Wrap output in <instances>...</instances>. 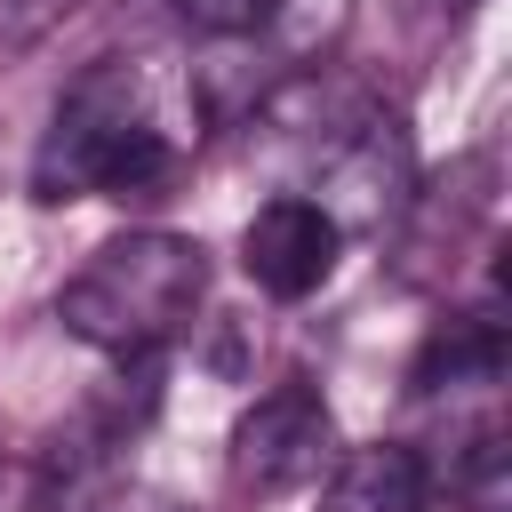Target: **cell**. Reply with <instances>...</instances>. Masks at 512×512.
Listing matches in <instances>:
<instances>
[{"mask_svg":"<svg viewBox=\"0 0 512 512\" xmlns=\"http://www.w3.org/2000/svg\"><path fill=\"white\" fill-rule=\"evenodd\" d=\"M176 8H184V24L208 32V40H240V32H256V24L280 16V0H176Z\"/></svg>","mask_w":512,"mask_h":512,"instance_id":"8","label":"cell"},{"mask_svg":"<svg viewBox=\"0 0 512 512\" xmlns=\"http://www.w3.org/2000/svg\"><path fill=\"white\" fill-rule=\"evenodd\" d=\"M184 168V144L160 128L136 64H96L48 120L32 160V200H160Z\"/></svg>","mask_w":512,"mask_h":512,"instance_id":"1","label":"cell"},{"mask_svg":"<svg viewBox=\"0 0 512 512\" xmlns=\"http://www.w3.org/2000/svg\"><path fill=\"white\" fill-rule=\"evenodd\" d=\"M328 440H336L328 400H320L304 376H280V384L256 392V400L240 408V424H232V480H240L248 496H288V488H304V480L328 464Z\"/></svg>","mask_w":512,"mask_h":512,"instance_id":"3","label":"cell"},{"mask_svg":"<svg viewBox=\"0 0 512 512\" xmlns=\"http://www.w3.org/2000/svg\"><path fill=\"white\" fill-rule=\"evenodd\" d=\"M72 8H80V0H0V40H8V48H32V40L56 32Z\"/></svg>","mask_w":512,"mask_h":512,"instance_id":"9","label":"cell"},{"mask_svg":"<svg viewBox=\"0 0 512 512\" xmlns=\"http://www.w3.org/2000/svg\"><path fill=\"white\" fill-rule=\"evenodd\" d=\"M424 504H432V464L408 440L352 448L320 488V512H424Z\"/></svg>","mask_w":512,"mask_h":512,"instance_id":"6","label":"cell"},{"mask_svg":"<svg viewBox=\"0 0 512 512\" xmlns=\"http://www.w3.org/2000/svg\"><path fill=\"white\" fill-rule=\"evenodd\" d=\"M408 200V144L392 120H360L336 152H328V216L336 232H376L392 208Z\"/></svg>","mask_w":512,"mask_h":512,"instance_id":"5","label":"cell"},{"mask_svg":"<svg viewBox=\"0 0 512 512\" xmlns=\"http://www.w3.org/2000/svg\"><path fill=\"white\" fill-rule=\"evenodd\" d=\"M200 296H208V248L192 232H120L56 288V320L64 336L112 360H144L192 328Z\"/></svg>","mask_w":512,"mask_h":512,"instance_id":"2","label":"cell"},{"mask_svg":"<svg viewBox=\"0 0 512 512\" xmlns=\"http://www.w3.org/2000/svg\"><path fill=\"white\" fill-rule=\"evenodd\" d=\"M512 360V336L496 312H456L448 328H432V344L416 352V392H464V384H496Z\"/></svg>","mask_w":512,"mask_h":512,"instance_id":"7","label":"cell"},{"mask_svg":"<svg viewBox=\"0 0 512 512\" xmlns=\"http://www.w3.org/2000/svg\"><path fill=\"white\" fill-rule=\"evenodd\" d=\"M336 248H344L336 216H328L320 200H304V192L264 200V208L248 216V232H240V264H248V280H256L264 296H280V304L312 296V288L336 272Z\"/></svg>","mask_w":512,"mask_h":512,"instance_id":"4","label":"cell"}]
</instances>
